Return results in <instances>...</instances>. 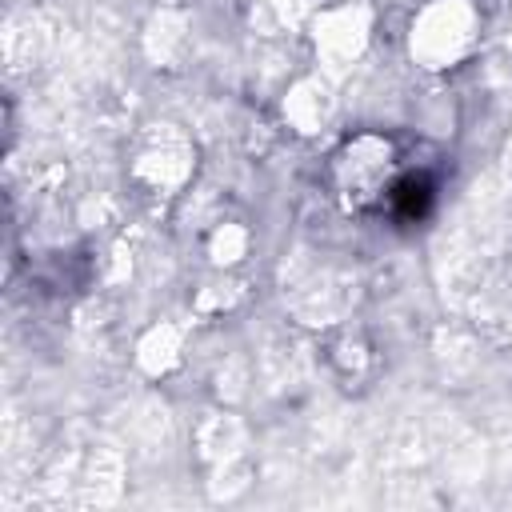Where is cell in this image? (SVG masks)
Listing matches in <instances>:
<instances>
[{
    "mask_svg": "<svg viewBox=\"0 0 512 512\" xmlns=\"http://www.w3.org/2000/svg\"><path fill=\"white\" fill-rule=\"evenodd\" d=\"M388 144L376 140V136H360L348 144V152L340 156L336 164V180H340V192L352 200V204H368L376 200L384 188H388Z\"/></svg>",
    "mask_w": 512,
    "mask_h": 512,
    "instance_id": "6da1fadb",
    "label": "cell"
}]
</instances>
